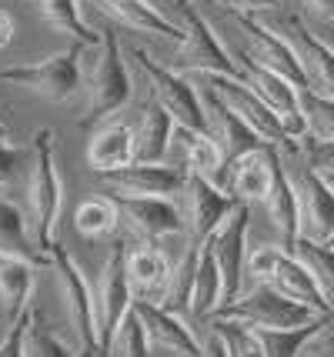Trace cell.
Instances as JSON below:
<instances>
[{"instance_id":"obj_44","label":"cell","mask_w":334,"mask_h":357,"mask_svg":"<svg viewBox=\"0 0 334 357\" xmlns=\"http://www.w3.org/2000/svg\"><path fill=\"white\" fill-rule=\"evenodd\" d=\"M231 14H257V10H274L281 0H214Z\"/></svg>"},{"instance_id":"obj_30","label":"cell","mask_w":334,"mask_h":357,"mask_svg":"<svg viewBox=\"0 0 334 357\" xmlns=\"http://www.w3.org/2000/svg\"><path fill=\"white\" fill-rule=\"evenodd\" d=\"M33 7H37V14L44 17L54 31L67 33L74 44H84L87 50H97V47H100V37H97V33L84 24V17H80L77 0H33Z\"/></svg>"},{"instance_id":"obj_37","label":"cell","mask_w":334,"mask_h":357,"mask_svg":"<svg viewBox=\"0 0 334 357\" xmlns=\"http://www.w3.org/2000/svg\"><path fill=\"white\" fill-rule=\"evenodd\" d=\"M314 327H281V331H257V341L264 347V357H301L308 337L314 334ZM255 331V327H251Z\"/></svg>"},{"instance_id":"obj_21","label":"cell","mask_w":334,"mask_h":357,"mask_svg":"<svg viewBox=\"0 0 334 357\" xmlns=\"http://www.w3.org/2000/svg\"><path fill=\"white\" fill-rule=\"evenodd\" d=\"M171 267H174V261L158 244H141V248L128 250V280L134 301L164 304L167 284H171Z\"/></svg>"},{"instance_id":"obj_23","label":"cell","mask_w":334,"mask_h":357,"mask_svg":"<svg viewBox=\"0 0 334 357\" xmlns=\"http://www.w3.org/2000/svg\"><path fill=\"white\" fill-rule=\"evenodd\" d=\"M171 154L174 164H184L191 174H201L207 181L221 184L224 181V154L218 147V140L207 130H191L184 124H174V137H171Z\"/></svg>"},{"instance_id":"obj_46","label":"cell","mask_w":334,"mask_h":357,"mask_svg":"<svg viewBox=\"0 0 334 357\" xmlns=\"http://www.w3.org/2000/svg\"><path fill=\"white\" fill-rule=\"evenodd\" d=\"M10 40H14V20L0 10V50H7Z\"/></svg>"},{"instance_id":"obj_31","label":"cell","mask_w":334,"mask_h":357,"mask_svg":"<svg viewBox=\"0 0 334 357\" xmlns=\"http://www.w3.org/2000/svg\"><path fill=\"white\" fill-rule=\"evenodd\" d=\"M74 227L80 237L87 241H100V237H111L121 227V211L114 197H91L74 211Z\"/></svg>"},{"instance_id":"obj_24","label":"cell","mask_w":334,"mask_h":357,"mask_svg":"<svg viewBox=\"0 0 334 357\" xmlns=\"http://www.w3.org/2000/svg\"><path fill=\"white\" fill-rule=\"evenodd\" d=\"M0 254L17 257V261H27L33 267H50V261H54L50 254H44V250L37 248L24 207L10 201L3 190H0Z\"/></svg>"},{"instance_id":"obj_6","label":"cell","mask_w":334,"mask_h":357,"mask_svg":"<svg viewBox=\"0 0 334 357\" xmlns=\"http://www.w3.org/2000/svg\"><path fill=\"white\" fill-rule=\"evenodd\" d=\"M294 164H287V157L281 154L298 197V224H301V237L314 241V244H328L334 237V190L328 184V177L318 174L308 160L301 157V144L291 151Z\"/></svg>"},{"instance_id":"obj_12","label":"cell","mask_w":334,"mask_h":357,"mask_svg":"<svg viewBox=\"0 0 334 357\" xmlns=\"http://www.w3.org/2000/svg\"><path fill=\"white\" fill-rule=\"evenodd\" d=\"M207 87L218 93L231 110H238L241 117L255 127L268 144L281 147V151H294V147H298V140L284 130L281 117H278V114H274V110H271L251 87H248V80L231 77V74H211V77H207Z\"/></svg>"},{"instance_id":"obj_27","label":"cell","mask_w":334,"mask_h":357,"mask_svg":"<svg viewBox=\"0 0 334 357\" xmlns=\"http://www.w3.org/2000/svg\"><path fill=\"white\" fill-rule=\"evenodd\" d=\"M264 211H268L271 231L278 237V244L284 250H294V244L301 241V224H298V197H294V187H291L284 160H281V167H278V177H274L271 194L264 197Z\"/></svg>"},{"instance_id":"obj_1","label":"cell","mask_w":334,"mask_h":357,"mask_svg":"<svg viewBox=\"0 0 334 357\" xmlns=\"http://www.w3.org/2000/svg\"><path fill=\"white\" fill-rule=\"evenodd\" d=\"M61 197H64V184H61V174H57V157H54V130L37 127L31 134L27 164H24V174H20V207L27 214L37 248L50 254V257L57 250Z\"/></svg>"},{"instance_id":"obj_20","label":"cell","mask_w":334,"mask_h":357,"mask_svg":"<svg viewBox=\"0 0 334 357\" xmlns=\"http://www.w3.org/2000/svg\"><path fill=\"white\" fill-rule=\"evenodd\" d=\"M87 3H94L97 14L111 17L114 24H121V27H128V31L151 33V37L174 40V44L184 40V31L177 27L174 20H167V17L160 14L151 0H87Z\"/></svg>"},{"instance_id":"obj_33","label":"cell","mask_w":334,"mask_h":357,"mask_svg":"<svg viewBox=\"0 0 334 357\" xmlns=\"http://www.w3.org/2000/svg\"><path fill=\"white\" fill-rule=\"evenodd\" d=\"M294 254L301 257V264L311 271V278L318 280L324 301L331 304L334 311V248L331 244H314V241H298L294 244Z\"/></svg>"},{"instance_id":"obj_45","label":"cell","mask_w":334,"mask_h":357,"mask_svg":"<svg viewBox=\"0 0 334 357\" xmlns=\"http://www.w3.org/2000/svg\"><path fill=\"white\" fill-rule=\"evenodd\" d=\"M304 14L321 20V24H331L334 20V0H301Z\"/></svg>"},{"instance_id":"obj_18","label":"cell","mask_w":334,"mask_h":357,"mask_svg":"<svg viewBox=\"0 0 334 357\" xmlns=\"http://www.w3.org/2000/svg\"><path fill=\"white\" fill-rule=\"evenodd\" d=\"M281 33H284L287 44L294 47V54H298L308 91L334 97V47L324 44L318 33L308 31V24L294 14H287L281 20Z\"/></svg>"},{"instance_id":"obj_4","label":"cell","mask_w":334,"mask_h":357,"mask_svg":"<svg viewBox=\"0 0 334 357\" xmlns=\"http://www.w3.org/2000/svg\"><path fill=\"white\" fill-rule=\"evenodd\" d=\"M221 321H234V324L255 327V331H281V327H311L321 324L324 314L304 307L298 301L284 297L281 291H274L271 284H255L244 287L231 304H224L221 311L214 314Z\"/></svg>"},{"instance_id":"obj_36","label":"cell","mask_w":334,"mask_h":357,"mask_svg":"<svg viewBox=\"0 0 334 357\" xmlns=\"http://www.w3.org/2000/svg\"><path fill=\"white\" fill-rule=\"evenodd\" d=\"M301 114L308 134L304 137H318V140H331L334 137V97H324L318 91H301Z\"/></svg>"},{"instance_id":"obj_22","label":"cell","mask_w":334,"mask_h":357,"mask_svg":"<svg viewBox=\"0 0 334 357\" xmlns=\"http://www.w3.org/2000/svg\"><path fill=\"white\" fill-rule=\"evenodd\" d=\"M134 311L147 327V337L154 344H160L164 351H171L177 357H201V341L194 337V331L177 311L164 307V304H151V301H134Z\"/></svg>"},{"instance_id":"obj_28","label":"cell","mask_w":334,"mask_h":357,"mask_svg":"<svg viewBox=\"0 0 334 357\" xmlns=\"http://www.w3.org/2000/svg\"><path fill=\"white\" fill-rule=\"evenodd\" d=\"M174 117L171 110L160 104L158 97H151L147 104L141 107V117H137V160H151L158 164L164 157L171 154V137H174Z\"/></svg>"},{"instance_id":"obj_35","label":"cell","mask_w":334,"mask_h":357,"mask_svg":"<svg viewBox=\"0 0 334 357\" xmlns=\"http://www.w3.org/2000/svg\"><path fill=\"white\" fill-rule=\"evenodd\" d=\"M147 351H151L147 327H144V321L137 317V311L130 307L128 317H124V321H121V327H117L114 341L107 344L104 357H151Z\"/></svg>"},{"instance_id":"obj_49","label":"cell","mask_w":334,"mask_h":357,"mask_svg":"<svg viewBox=\"0 0 334 357\" xmlns=\"http://www.w3.org/2000/svg\"><path fill=\"white\" fill-rule=\"evenodd\" d=\"M181 3H184V0H181Z\"/></svg>"},{"instance_id":"obj_42","label":"cell","mask_w":334,"mask_h":357,"mask_svg":"<svg viewBox=\"0 0 334 357\" xmlns=\"http://www.w3.org/2000/svg\"><path fill=\"white\" fill-rule=\"evenodd\" d=\"M301 357H334V314H328V317L314 327V334L308 337Z\"/></svg>"},{"instance_id":"obj_48","label":"cell","mask_w":334,"mask_h":357,"mask_svg":"<svg viewBox=\"0 0 334 357\" xmlns=\"http://www.w3.org/2000/svg\"><path fill=\"white\" fill-rule=\"evenodd\" d=\"M328 244H331V248H334V237H331V241H328Z\"/></svg>"},{"instance_id":"obj_16","label":"cell","mask_w":334,"mask_h":357,"mask_svg":"<svg viewBox=\"0 0 334 357\" xmlns=\"http://www.w3.org/2000/svg\"><path fill=\"white\" fill-rule=\"evenodd\" d=\"M278 167H281V147H255L248 154H241L238 160H231L224 167V181L221 187L227 194H234L238 201L244 204H264V197L274 187V177H278Z\"/></svg>"},{"instance_id":"obj_40","label":"cell","mask_w":334,"mask_h":357,"mask_svg":"<svg viewBox=\"0 0 334 357\" xmlns=\"http://www.w3.org/2000/svg\"><path fill=\"white\" fill-rule=\"evenodd\" d=\"M301 157L314 167L318 174H334V137L318 140V137H301Z\"/></svg>"},{"instance_id":"obj_7","label":"cell","mask_w":334,"mask_h":357,"mask_svg":"<svg viewBox=\"0 0 334 357\" xmlns=\"http://www.w3.org/2000/svg\"><path fill=\"white\" fill-rule=\"evenodd\" d=\"M128 57L134 61V67L141 70L144 77H147V87L151 93L158 97L164 107L171 110V117H174L177 124L191 127V130H207V110H204V97L194 91L188 77L184 74H177L171 67H164L158 63L147 50L141 47H130Z\"/></svg>"},{"instance_id":"obj_17","label":"cell","mask_w":334,"mask_h":357,"mask_svg":"<svg viewBox=\"0 0 334 357\" xmlns=\"http://www.w3.org/2000/svg\"><path fill=\"white\" fill-rule=\"evenodd\" d=\"M234 20H238L241 33H244V47H241L244 57H251L255 63H261V67H268L274 74L287 77L291 84H298L301 91L308 87V84H304L301 63H298V54H294V47L287 44L284 33L268 31V27L257 24L251 14H234Z\"/></svg>"},{"instance_id":"obj_26","label":"cell","mask_w":334,"mask_h":357,"mask_svg":"<svg viewBox=\"0 0 334 357\" xmlns=\"http://www.w3.org/2000/svg\"><path fill=\"white\" fill-rule=\"evenodd\" d=\"M33 271L27 261L0 254V331L14 324L33 301Z\"/></svg>"},{"instance_id":"obj_13","label":"cell","mask_w":334,"mask_h":357,"mask_svg":"<svg viewBox=\"0 0 334 357\" xmlns=\"http://www.w3.org/2000/svg\"><path fill=\"white\" fill-rule=\"evenodd\" d=\"M234 204H238V197L227 194L221 184L188 171V184L181 190V214H184L188 241L204 244L207 237L214 234V227L234 211Z\"/></svg>"},{"instance_id":"obj_41","label":"cell","mask_w":334,"mask_h":357,"mask_svg":"<svg viewBox=\"0 0 334 357\" xmlns=\"http://www.w3.org/2000/svg\"><path fill=\"white\" fill-rule=\"evenodd\" d=\"M27 314H31V307L0 334V357H27Z\"/></svg>"},{"instance_id":"obj_5","label":"cell","mask_w":334,"mask_h":357,"mask_svg":"<svg viewBox=\"0 0 334 357\" xmlns=\"http://www.w3.org/2000/svg\"><path fill=\"white\" fill-rule=\"evenodd\" d=\"M87 47L70 44L67 50H57L44 61L20 63V67H7L0 70V84L20 87L27 93H37L50 104H64L74 93L84 91V67H80V54Z\"/></svg>"},{"instance_id":"obj_9","label":"cell","mask_w":334,"mask_h":357,"mask_svg":"<svg viewBox=\"0 0 334 357\" xmlns=\"http://www.w3.org/2000/svg\"><path fill=\"white\" fill-rule=\"evenodd\" d=\"M94 311H97V331H100V354L107 351V344L114 341L121 321L128 317L134 307V291L128 280V250L121 244H114L107 254V261L100 267V274L94 280Z\"/></svg>"},{"instance_id":"obj_11","label":"cell","mask_w":334,"mask_h":357,"mask_svg":"<svg viewBox=\"0 0 334 357\" xmlns=\"http://www.w3.org/2000/svg\"><path fill=\"white\" fill-rule=\"evenodd\" d=\"M234 61H238V67H241V80H248V87L281 117L284 130L301 144V137L308 134V124H304V114H301V87L291 84L287 77H281V74L268 70V67L255 63L251 57H244L241 50Z\"/></svg>"},{"instance_id":"obj_8","label":"cell","mask_w":334,"mask_h":357,"mask_svg":"<svg viewBox=\"0 0 334 357\" xmlns=\"http://www.w3.org/2000/svg\"><path fill=\"white\" fill-rule=\"evenodd\" d=\"M171 70H177V74H207V77L211 74L241 77L238 61H231V54L218 40L214 27L197 10H191V7H184V40L177 44Z\"/></svg>"},{"instance_id":"obj_3","label":"cell","mask_w":334,"mask_h":357,"mask_svg":"<svg viewBox=\"0 0 334 357\" xmlns=\"http://www.w3.org/2000/svg\"><path fill=\"white\" fill-rule=\"evenodd\" d=\"M50 274H54V291L61 301V314H64V327L70 334V341L77 347L80 357L100 351V331H97V311H94V291L84 278L67 250H54V261H50Z\"/></svg>"},{"instance_id":"obj_34","label":"cell","mask_w":334,"mask_h":357,"mask_svg":"<svg viewBox=\"0 0 334 357\" xmlns=\"http://www.w3.org/2000/svg\"><path fill=\"white\" fill-rule=\"evenodd\" d=\"M27 357H80L77 347H67L54 327L40 317V311L31 304V314H27Z\"/></svg>"},{"instance_id":"obj_15","label":"cell","mask_w":334,"mask_h":357,"mask_svg":"<svg viewBox=\"0 0 334 357\" xmlns=\"http://www.w3.org/2000/svg\"><path fill=\"white\" fill-rule=\"evenodd\" d=\"M114 201L121 211V224L141 244H158L164 237L184 231V214L174 197H114Z\"/></svg>"},{"instance_id":"obj_2","label":"cell","mask_w":334,"mask_h":357,"mask_svg":"<svg viewBox=\"0 0 334 357\" xmlns=\"http://www.w3.org/2000/svg\"><path fill=\"white\" fill-rule=\"evenodd\" d=\"M84 110H80V127H94L100 124L104 117H111L124 107L134 93V84H130L128 74V61H124V50H121V40L114 31H100V54H97V63L87 74V84H84Z\"/></svg>"},{"instance_id":"obj_47","label":"cell","mask_w":334,"mask_h":357,"mask_svg":"<svg viewBox=\"0 0 334 357\" xmlns=\"http://www.w3.org/2000/svg\"><path fill=\"white\" fill-rule=\"evenodd\" d=\"M328 184H331V190H334V174H328Z\"/></svg>"},{"instance_id":"obj_25","label":"cell","mask_w":334,"mask_h":357,"mask_svg":"<svg viewBox=\"0 0 334 357\" xmlns=\"http://www.w3.org/2000/svg\"><path fill=\"white\" fill-rule=\"evenodd\" d=\"M137 160V134L128 124L100 127L87 144V164L97 174H114Z\"/></svg>"},{"instance_id":"obj_38","label":"cell","mask_w":334,"mask_h":357,"mask_svg":"<svg viewBox=\"0 0 334 357\" xmlns=\"http://www.w3.org/2000/svg\"><path fill=\"white\" fill-rule=\"evenodd\" d=\"M207 324L221 327V334L227 337V347H231V357H264V347L257 341V331L234 324V321H221V317H211Z\"/></svg>"},{"instance_id":"obj_14","label":"cell","mask_w":334,"mask_h":357,"mask_svg":"<svg viewBox=\"0 0 334 357\" xmlns=\"http://www.w3.org/2000/svg\"><path fill=\"white\" fill-rule=\"evenodd\" d=\"M104 184L114 197H181L188 184V167L184 164H167V160H134L130 167H121L114 174H104Z\"/></svg>"},{"instance_id":"obj_10","label":"cell","mask_w":334,"mask_h":357,"mask_svg":"<svg viewBox=\"0 0 334 357\" xmlns=\"http://www.w3.org/2000/svg\"><path fill=\"white\" fill-rule=\"evenodd\" d=\"M248 231H251V204L238 201L234 211L214 227L207 244L214 250L224 274V304H231L244 291V267H248Z\"/></svg>"},{"instance_id":"obj_32","label":"cell","mask_w":334,"mask_h":357,"mask_svg":"<svg viewBox=\"0 0 334 357\" xmlns=\"http://www.w3.org/2000/svg\"><path fill=\"white\" fill-rule=\"evenodd\" d=\"M197 261H201V244L188 241L184 254L171 267V284H167V294H164V307H171V311L191 307L194 280H197Z\"/></svg>"},{"instance_id":"obj_43","label":"cell","mask_w":334,"mask_h":357,"mask_svg":"<svg viewBox=\"0 0 334 357\" xmlns=\"http://www.w3.org/2000/svg\"><path fill=\"white\" fill-rule=\"evenodd\" d=\"M201 357H231V347H227V337L221 334V327L207 324L204 341H201Z\"/></svg>"},{"instance_id":"obj_39","label":"cell","mask_w":334,"mask_h":357,"mask_svg":"<svg viewBox=\"0 0 334 357\" xmlns=\"http://www.w3.org/2000/svg\"><path fill=\"white\" fill-rule=\"evenodd\" d=\"M24 164H27V151L17 147L10 137V127L0 121V190L24 174Z\"/></svg>"},{"instance_id":"obj_19","label":"cell","mask_w":334,"mask_h":357,"mask_svg":"<svg viewBox=\"0 0 334 357\" xmlns=\"http://www.w3.org/2000/svg\"><path fill=\"white\" fill-rule=\"evenodd\" d=\"M204 110H207V134L218 140V147H221V154H224V164H231V160H238L241 154H248V151L268 144L255 127L241 117L238 110L227 107L211 87L204 91ZM271 147H274V144H271Z\"/></svg>"},{"instance_id":"obj_29","label":"cell","mask_w":334,"mask_h":357,"mask_svg":"<svg viewBox=\"0 0 334 357\" xmlns=\"http://www.w3.org/2000/svg\"><path fill=\"white\" fill-rule=\"evenodd\" d=\"M224 307V274L221 264L214 257L211 244H201V261H197V280H194V294H191V317L194 321H211L214 314Z\"/></svg>"}]
</instances>
